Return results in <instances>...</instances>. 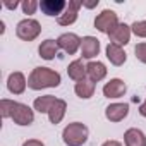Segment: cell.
I'll return each mask as SVG.
<instances>
[{"mask_svg": "<svg viewBox=\"0 0 146 146\" xmlns=\"http://www.w3.org/2000/svg\"><path fill=\"white\" fill-rule=\"evenodd\" d=\"M62 83V78L57 70L50 67H35L31 74L28 76V88L40 91L45 88H58Z\"/></svg>", "mask_w": 146, "mask_h": 146, "instance_id": "1", "label": "cell"}, {"mask_svg": "<svg viewBox=\"0 0 146 146\" xmlns=\"http://www.w3.org/2000/svg\"><path fill=\"white\" fill-rule=\"evenodd\" d=\"M90 129L83 122H70L62 131V141L67 146H83L88 141Z\"/></svg>", "mask_w": 146, "mask_h": 146, "instance_id": "2", "label": "cell"}, {"mask_svg": "<svg viewBox=\"0 0 146 146\" xmlns=\"http://www.w3.org/2000/svg\"><path fill=\"white\" fill-rule=\"evenodd\" d=\"M40 33H41V24L36 19L26 17V19L19 21L16 26V36L23 41H33L40 36Z\"/></svg>", "mask_w": 146, "mask_h": 146, "instance_id": "3", "label": "cell"}, {"mask_svg": "<svg viewBox=\"0 0 146 146\" xmlns=\"http://www.w3.org/2000/svg\"><path fill=\"white\" fill-rule=\"evenodd\" d=\"M117 24H119V16H117L113 11H110V9L102 11V12L95 17V28H96L100 33H105V35H108Z\"/></svg>", "mask_w": 146, "mask_h": 146, "instance_id": "4", "label": "cell"}, {"mask_svg": "<svg viewBox=\"0 0 146 146\" xmlns=\"http://www.w3.org/2000/svg\"><path fill=\"white\" fill-rule=\"evenodd\" d=\"M81 7H83V0H69L64 14L60 17H57V23L60 26H70V24H74L78 21V16H79V9Z\"/></svg>", "mask_w": 146, "mask_h": 146, "instance_id": "5", "label": "cell"}, {"mask_svg": "<svg viewBox=\"0 0 146 146\" xmlns=\"http://www.w3.org/2000/svg\"><path fill=\"white\" fill-rule=\"evenodd\" d=\"M11 119H12L14 124H17V125H29V124H33V120H35V110H33L29 105L17 102Z\"/></svg>", "mask_w": 146, "mask_h": 146, "instance_id": "6", "label": "cell"}, {"mask_svg": "<svg viewBox=\"0 0 146 146\" xmlns=\"http://www.w3.org/2000/svg\"><path fill=\"white\" fill-rule=\"evenodd\" d=\"M131 35H132L131 26L125 24V23H119V24L108 33V38H110V43H115V45H119V46L124 48V46L131 41Z\"/></svg>", "mask_w": 146, "mask_h": 146, "instance_id": "7", "label": "cell"}, {"mask_svg": "<svg viewBox=\"0 0 146 146\" xmlns=\"http://www.w3.org/2000/svg\"><path fill=\"white\" fill-rule=\"evenodd\" d=\"M58 48H62L65 53L74 55L78 50H81V38L76 33H64L57 38Z\"/></svg>", "mask_w": 146, "mask_h": 146, "instance_id": "8", "label": "cell"}, {"mask_svg": "<svg viewBox=\"0 0 146 146\" xmlns=\"http://www.w3.org/2000/svg\"><path fill=\"white\" fill-rule=\"evenodd\" d=\"M127 91V84L119 79V78H113L110 79L108 83H105L103 86V96H107L108 100H115V98H122Z\"/></svg>", "mask_w": 146, "mask_h": 146, "instance_id": "9", "label": "cell"}, {"mask_svg": "<svg viewBox=\"0 0 146 146\" xmlns=\"http://www.w3.org/2000/svg\"><path fill=\"white\" fill-rule=\"evenodd\" d=\"M65 7H67L65 0H41V2H40L41 12L45 16H48V17H55V16L60 17L64 14Z\"/></svg>", "mask_w": 146, "mask_h": 146, "instance_id": "10", "label": "cell"}, {"mask_svg": "<svg viewBox=\"0 0 146 146\" xmlns=\"http://www.w3.org/2000/svg\"><path fill=\"white\" fill-rule=\"evenodd\" d=\"M26 86H28V79L23 72L16 70V72H11L9 78H7V90L12 93V95H23L26 91Z\"/></svg>", "mask_w": 146, "mask_h": 146, "instance_id": "11", "label": "cell"}, {"mask_svg": "<svg viewBox=\"0 0 146 146\" xmlns=\"http://www.w3.org/2000/svg\"><path fill=\"white\" fill-rule=\"evenodd\" d=\"M100 53V40L95 36H83L81 38V55L86 60H93Z\"/></svg>", "mask_w": 146, "mask_h": 146, "instance_id": "12", "label": "cell"}, {"mask_svg": "<svg viewBox=\"0 0 146 146\" xmlns=\"http://www.w3.org/2000/svg\"><path fill=\"white\" fill-rule=\"evenodd\" d=\"M107 72H108V70H107V65H105L103 62H100V60H91V62L86 64V74H88V79L93 81L95 84L107 78Z\"/></svg>", "mask_w": 146, "mask_h": 146, "instance_id": "13", "label": "cell"}, {"mask_svg": "<svg viewBox=\"0 0 146 146\" xmlns=\"http://www.w3.org/2000/svg\"><path fill=\"white\" fill-rule=\"evenodd\" d=\"M129 115V103H110L105 108V117L110 122H120Z\"/></svg>", "mask_w": 146, "mask_h": 146, "instance_id": "14", "label": "cell"}, {"mask_svg": "<svg viewBox=\"0 0 146 146\" xmlns=\"http://www.w3.org/2000/svg\"><path fill=\"white\" fill-rule=\"evenodd\" d=\"M105 52H107V58H108L110 64L115 65V67L124 65L125 60H127V53L124 52V48L119 46V45H115V43H108L107 48H105Z\"/></svg>", "mask_w": 146, "mask_h": 146, "instance_id": "15", "label": "cell"}, {"mask_svg": "<svg viewBox=\"0 0 146 146\" xmlns=\"http://www.w3.org/2000/svg\"><path fill=\"white\" fill-rule=\"evenodd\" d=\"M67 74L72 81H83V79H88V74H86V65L83 64L81 58H76V60H72L67 67Z\"/></svg>", "mask_w": 146, "mask_h": 146, "instance_id": "16", "label": "cell"}, {"mask_svg": "<svg viewBox=\"0 0 146 146\" xmlns=\"http://www.w3.org/2000/svg\"><path fill=\"white\" fill-rule=\"evenodd\" d=\"M124 143L125 146H146V136L141 129L131 127L124 132Z\"/></svg>", "mask_w": 146, "mask_h": 146, "instance_id": "17", "label": "cell"}, {"mask_svg": "<svg viewBox=\"0 0 146 146\" xmlns=\"http://www.w3.org/2000/svg\"><path fill=\"white\" fill-rule=\"evenodd\" d=\"M38 53H40V57L43 60H53L57 57V53H58V43H57V40L48 38V40L41 41V45L38 46Z\"/></svg>", "mask_w": 146, "mask_h": 146, "instance_id": "18", "label": "cell"}, {"mask_svg": "<svg viewBox=\"0 0 146 146\" xmlns=\"http://www.w3.org/2000/svg\"><path fill=\"white\" fill-rule=\"evenodd\" d=\"M95 90H96V84L93 81H90V79H83V81L74 84V93L81 100H90L95 95Z\"/></svg>", "mask_w": 146, "mask_h": 146, "instance_id": "19", "label": "cell"}, {"mask_svg": "<svg viewBox=\"0 0 146 146\" xmlns=\"http://www.w3.org/2000/svg\"><path fill=\"white\" fill-rule=\"evenodd\" d=\"M65 112H67V102L57 98V102L53 103V107H52L50 112H48V119H50V122H52L53 125L60 124L62 119H64V115H65Z\"/></svg>", "mask_w": 146, "mask_h": 146, "instance_id": "20", "label": "cell"}, {"mask_svg": "<svg viewBox=\"0 0 146 146\" xmlns=\"http://www.w3.org/2000/svg\"><path fill=\"white\" fill-rule=\"evenodd\" d=\"M57 102V98L53 95H43V96H38L33 103V108L40 113H48L50 108L53 107V103Z\"/></svg>", "mask_w": 146, "mask_h": 146, "instance_id": "21", "label": "cell"}, {"mask_svg": "<svg viewBox=\"0 0 146 146\" xmlns=\"http://www.w3.org/2000/svg\"><path fill=\"white\" fill-rule=\"evenodd\" d=\"M16 103L17 102L9 100V98L0 100V115H2V119H11L12 117V112L16 108Z\"/></svg>", "mask_w": 146, "mask_h": 146, "instance_id": "22", "label": "cell"}, {"mask_svg": "<svg viewBox=\"0 0 146 146\" xmlns=\"http://www.w3.org/2000/svg\"><path fill=\"white\" fill-rule=\"evenodd\" d=\"M21 9L24 14L31 16L36 12V9H40V2L38 0H24V2H21Z\"/></svg>", "mask_w": 146, "mask_h": 146, "instance_id": "23", "label": "cell"}, {"mask_svg": "<svg viewBox=\"0 0 146 146\" xmlns=\"http://www.w3.org/2000/svg\"><path fill=\"white\" fill-rule=\"evenodd\" d=\"M131 31L137 38H146V21H136V23H132Z\"/></svg>", "mask_w": 146, "mask_h": 146, "instance_id": "24", "label": "cell"}, {"mask_svg": "<svg viewBox=\"0 0 146 146\" xmlns=\"http://www.w3.org/2000/svg\"><path fill=\"white\" fill-rule=\"evenodd\" d=\"M134 53H136V58L143 64H146V41H141L136 45L134 48Z\"/></svg>", "mask_w": 146, "mask_h": 146, "instance_id": "25", "label": "cell"}, {"mask_svg": "<svg viewBox=\"0 0 146 146\" xmlns=\"http://www.w3.org/2000/svg\"><path fill=\"white\" fill-rule=\"evenodd\" d=\"M23 146H45V143L40 141V139H28V141L23 143Z\"/></svg>", "mask_w": 146, "mask_h": 146, "instance_id": "26", "label": "cell"}, {"mask_svg": "<svg viewBox=\"0 0 146 146\" xmlns=\"http://www.w3.org/2000/svg\"><path fill=\"white\" fill-rule=\"evenodd\" d=\"M98 4H100L98 0H83V7H86V9H95Z\"/></svg>", "mask_w": 146, "mask_h": 146, "instance_id": "27", "label": "cell"}, {"mask_svg": "<svg viewBox=\"0 0 146 146\" xmlns=\"http://www.w3.org/2000/svg\"><path fill=\"white\" fill-rule=\"evenodd\" d=\"M19 5H21L19 2H4V7H7V9H11V11H16Z\"/></svg>", "mask_w": 146, "mask_h": 146, "instance_id": "28", "label": "cell"}, {"mask_svg": "<svg viewBox=\"0 0 146 146\" xmlns=\"http://www.w3.org/2000/svg\"><path fill=\"white\" fill-rule=\"evenodd\" d=\"M137 110H139V115L146 119V98H144V102L139 105V108H137Z\"/></svg>", "mask_w": 146, "mask_h": 146, "instance_id": "29", "label": "cell"}, {"mask_svg": "<svg viewBox=\"0 0 146 146\" xmlns=\"http://www.w3.org/2000/svg\"><path fill=\"white\" fill-rule=\"evenodd\" d=\"M102 146H122V143H119V141H115V139H108V141H105Z\"/></svg>", "mask_w": 146, "mask_h": 146, "instance_id": "30", "label": "cell"}]
</instances>
